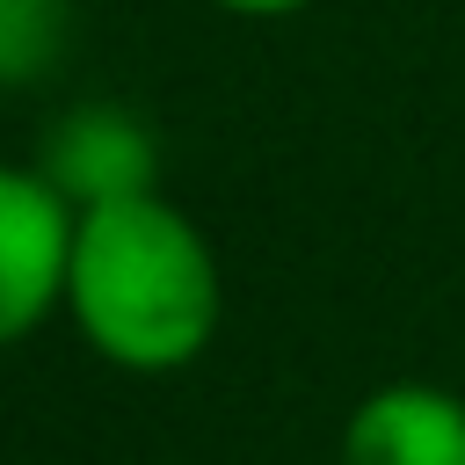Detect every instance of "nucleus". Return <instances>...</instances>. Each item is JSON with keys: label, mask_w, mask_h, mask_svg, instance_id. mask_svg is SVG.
<instances>
[{"label": "nucleus", "mask_w": 465, "mask_h": 465, "mask_svg": "<svg viewBox=\"0 0 465 465\" xmlns=\"http://www.w3.org/2000/svg\"><path fill=\"white\" fill-rule=\"evenodd\" d=\"M65 312L102 363L160 378L211 349L225 312V276L196 218L174 211L160 189H145L73 218Z\"/></svg>", "instance_id": "f257e3e1"}, {"label": "nucleus", "mask_w": 465, "mask_h": 465, "mask_svg": "<svg viewBox=\"0 0 465 465\" xmlns=\"http://www.w3.org/2000/svg\"><path fill=\"white\" fill-rule=\"evenodd\" d=\"M73 203L36 167H0V349L36 334L51 305H65L73 262Z\"/></svg>", "instance_id": "f03ea898"}, {"label": "nucleus", "mask_w": 465, "mask_h": 465, "mask_svg": "<svg viewBox=\"0 0 465 465\" xmlns=\"http://www.w3.org/2000/svg\"><path fill=\"white\" fill-rule=\"evenodd\" d=\"M153 167H160L153 131L131 109H109V102L65 109L44 131V153H36V174L73 211H94V203H116V196H145L153 189Z\"/></svg>", "instance_id": "7ed1b4c3"}, {"label": "nucleus", "mask_w": 465, "mask_h": 465, "mask_svg": "<svg viewBox=\"0 0 465 465\" xmlns=\"http://www.w3.org/2000/svg\"><path fill=\"white\" fill-rule=\"evenodd\" d=\"M341 465H465V400L421 378L378 385L341 429Z\"/></svg>", "instance_id": "20e7f679"}, {"label": "nucleus", "mask_w": 465, "mask_h": 465, "mask_svg": "<svg viewBox=\"0 0 465 465\" xmlns=\"http://www.w3.org/2000/svg\"><path fill=\"white\" fill-rule=\"evenodd\" d=\"M58 44H65V0H0V87L44 80Z\"/></svg>", "instance_id": "39448f33"}, {"label": "nucleus", "mask_w": 465, "mask_h": 465, "mask_svg": "<svg viewBox=\"0 0 465 465\" xmlns=\"http://www.w3.org/2000/svg\"><path fill=\"white\" fill-rule=\"evenodd\" d=\"M225 15H298L305 0H218Z\"/></svg>", "instance_id": "423d86ee"}]
</instances>
